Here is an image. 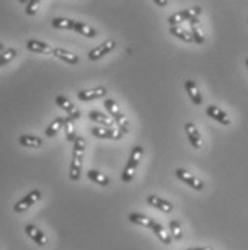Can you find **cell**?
Wrapping results in <instances>:
<instances>
[{"label":"cell","instance_id":"10","mask_svg":"<svg viewBox=\"0 0 248 250\" xmlns=\"http://www.w3.org/2000/svg\"><path fill=\"white\" fill-rule=\"evenodd\" d=\"M184 129H185V134H187V137H188V140H190V144H191L195 150H201L204 141H202V137H201V134H199L197 125L194 124V123H187V124L184 125Z\"/></svg>","mask_w":248,"mask_h":250},{"label":"cell","instance_id":"16","mask_svg":"<svg viewBox=\"0 0 248 250\" xmlns=\"http://www.w3.org/2000/svg\"><path fill=\"white\" fill-rule=\"evenodd\" d=\"M19 144L26 148H40L43 146V140L36 135H20L19 137Z\"/></svg>","mask_w":248,"mask_h":250},{"label":"cell","instance_id":"15","mask_svg":"<svg viewBox=\"0 0 248 250\" xmlns=\"http://www.w3.org/2000/svg\"><path fill=\"white\" fill-rule=\"evenodd\" d=\"M185 91H187L190 100H191V102H192L194 105H201V104H202V95H201V92H199L197 83H195L192 79H187V81H185Z\"/></svg>","mask_w":248,"mask_h":250},{"label":"cell","instance_id":"11","mask_svg":"<svg viewBox=\"0 0 248 250\" xmlns=\"http://www.w3.org/2000/svg\"><path fill=\"white\" fill-rule=\"evenodd\" d=\"M207 115L210 118H212L214 121L220 123L221 125H229L231 124V118L228 117V114L223 111L221 108H218L217 105H208L207 109H205Z\"/></svg>","mask_w":248,"mask_h":250},{"label":"cell","instance_id":"9","mask_svg":"<svg viewBox=\"0 0 248 250\" xmlns=\"http://www.w3.org/2000/svg\"><path fill=\"white\" fill-rule=\"evenodd\" d=\"M55 102H56V105L60 106V108L68 114V117H71L74 121L80 118V111L75 106L74 102H71V100H68L65 95H57V97L55 98Z\"/></svg>","mask_w":248,"mask_h":250},{"label":"cell","instance_id":"1","mask_svg":"<svg viewBox=\"0 0 248 250\" xmlns=\"http://www.w3.org/2000/svg\"><path fill=\"white\" fill-rule=\"evenodd\" d=\"M86 143L82 137H76L74 141V152H72V161L69 168V178L72 181H77L82 174V164H83V155H85Z\"/></svg>","mask_w":248,"mask_h":250},{"label":"cell","instance_id":"25","mask_svg":"<svg viewBox=\"0 0 248 250\" xmlns=\"http://www.w3.org/2000/svg\"><path fill=\"white\" fill-rule=\"evenodd\" d=\"M74 30L76 33H79L82 36H86V38H95L98 35L94 27H91V26L86 25V23H82V22H75Z\"/></svg>","mask_w":248,"mask_h":250},{"label":"cell","instance_id":"27","mask_svg":"<svg viewBox=\"0 0 248 250\" xmlns=\"http://www.w3.org/2000/svg\"><path fill=\"white\" fill-rule=\"evenodd\" d=\"M168 227H170V234L172 237V240H176L179 242L182 237H184V230H182V226L178 220H171L168 223Z\"/></svg>","mask_w":248,"mask_h":250},{"label":"cell","instance_id":"5","mask_svg":"<svg viewBox=\"0 0 248 250\" xmlns=\"http://www.w3.org/2000/svg\"><path fill=\"white\" fill-rule=\"evenodd\" d=\"M175 175H176V178L179 180V181H182V183H185L188 187H191V188H194V190H197V191H201V190H204V187H205V184H204V181L198 178L197 175H194L192 173H190L188 170H185V168H176L175 170Z\"/></svg>","mask_w":248,"mask_h":250},{"label":"cell","instance_id":"32","mask_svg":"<svg viewBox=\"0 0 248 250\" xmlns=\"http://www.w3.org/2000/svg\"><path fill=\"white\" fill-rule=\"evenodd\" d=\"M159 7H165L167 4H168V0H153Z\"/></svg>","mask_w":248,"mask_h":250},{"label":"cell","instance_id":"24","mask_svg":"<svg viewBox=\"0 0 248 250\" xmlns=\"http://www.w3.org/2000/svg\"><path fill=\"white\" fill-rule=\"evenodd\" d=\"M190 25H191V33H192V38H194V42L198 43V45H202L205 42V36L204 33L201 32L199 29V19L198 18H194L190 21Z\"/></svg>","mask_w":248,"mask_h":250},{"label":"cell","instance_id":"2","mask_svg":"<svg viewBox=\"0 0 248 250\" xmlns=\"http://www.w3.org/2000/svg\"><path fill=\"white\" fill-rule=\"evenodd\" d=\"M142 155H144V148L141 146H135L132 148L131 155H129V160H128L124 171H122V175H121L122 183H131L134 180V177L136 174V170L139 167V163H141Z\"/></svg>","mask_w":248,"mask_h":250},{"label":"cell","instance_id":"36","mask_svg":"<svg viewBox=\"0 0 248 250\" xmlns=\"http://www.w3.org/2000/svg\"><path fill=\"white\" fill-rule=\"evenodd\" d=\"M246 66H247V69H248V58L246 59Z\"/></svg>","mask_w":248,"mask_h":250},{"label":"cell","instance_id":"26","mask_svg":"<svg viewBox=\"0 0 248 250\" xmlns=\"http://www.w3.org/2000/svg\"><path fill=\"white\" fill-rule=\"evenodd\" d=\"M63 124H65V118H62V117H57L55 121H52V124L46 128V131H45V135L48 137V138H52V137H55L62 128H63Z\"/></svg>","mask_w":248,"mask_h":250},{"label":"cell","instance_id":"28","mask_svg":"<svg viewBox=\"0 0 248 250\" xmlns=\"http://www.w3.org/2000/svg\"><path fill=\"white\" fill-rule=\"evenodd\" d=\"M52 26L56 27V29L74 30L75 21H72V19H66V18H53V19H52Z\"/></svg>","mask_w":248,"mask_h":250},{"label":"cell","instance_id":"23","mask_svg":"<svg viewBox=\"0 0 248 250\" xmlns=\"http://www.w3.org/2000/svg\"><path fill=\"white\" fill-rule=\"evenodd\" d=\"M86 177L92 181V183H95V184H98V186H108L111 181H109V177L108 175H105L103 173H100L98 170H88L86 171Z\"/></svg>","mask_w":248,"mask_h":250},{"label":"cell","instance_id":"22","mask_svg":"<svg viewBox=\"0 0 248 250\" xmlns=\"http://www.w3.org/2000/svg\"><path fill=\"white\" fill-rule=\"evenodd\" d=\"M88 118L94 123L100 125H106V126H112L114 125V120L111 117H108L106 114H102L99 111H89Z\"/></svg>","mask_w":248,"mask_h":250},{"label":"cell","instance_id":"34","mask_svg":"<svg viewBox=\"0 0 248 250\" xmlns=\"http://www.w3.org/2000/svg\"><path fill=\"white\" fill-rule=\"evenodd\" d=\"M3 50H4V46H3V43H0V55H1Z\"/></svg>","mask_w":248,"mask_h":250},{"label":"cell","instance_id":"30","mask_svg":"<svg viewBox=\"0 0 248 250\" xmlns=\"http://www.w3.org/2000/svg\"><path fill=\"white\" fill-rule=\"evenodd\" d=\"M16 55H18V50L15 49V48H9V49L3 50L1 55H0V68L7 65Z\"/></svg>","mask_w":248,"mask_h":250},{"label":"cell","instance_id":"20","mask_svg":"<svg viewBox=\"0 0 248 250\" xmlns=\"http://www.w3.org/2000/svg\"><path fill=\"white\" fill-rule=\"evenodd\" d=\"M170 33H171L172 36H175L176 39L184 41V42H187V43H192V42H194L192 33L188 32V30H185V29H182V27H179V26H170Z\"/></svg>","mask_w":248,"mask_h":250},{"label":"cell","instance_id":"17","mask_svg":"<svg viewBox=\"0 0 248 250\" xmlns=\"http://www.w3.org/2000/svg\"><path fill=\"white\" fill-rule=\"evenodd\" d=\"M53 55H55L57 59H60V61H63V62H66V63H69V65H76V63H79V56L72 53V52H69V50H65L62 49V48H55V49H53Z\"/></svg>","mask_w":248,"mask_h":250},{"label":"cell","instance_id":"6","mask_svg":"<svg viewBox=\"0 0 248 250\" xmlns=\"http://www.w3.org/2000/svg\"><path fill=\"white\" fill-rule=\"evenodd\" d=\"M40 199H42V193H40L39 190H32L30 193L26 194L22 200H19L15 204L13 210H15L16 213H23L26 210H29L33 204H36Z\"/></svg>","mask_w":248,"mask_h":250},{"label":"cell","instance_id":"4","mask_svg":"<svg viewBox=\"0 0 248 250\" xmlns=\"http://www.w3.org/2000/svg\"><path fill=\"white\" fill-rule=\"evenodd\" d=\"M201 12H202V9L199 6L179 10V12H176V13L171 15L168 18V23H170V26H178L179 23H182V22H187V21L190 22L191 19L198 18L199 15H201Z\"/></svg>","mask_w":248,"mask_h":250},{"label":"cell","instance_id":"33","mask_svg":"<svg viewBox=\"0 0 248 250\" xmlns=\"http://www.w3.org/2000/svg\"><path fill=\"white\" fill-rule=\"evenodd\" d=\"M188 250H214L212 248H190Z\"/></svg>","mask_w":248,"mask_h":250},{"label":"cell","instance_id":"29","mask_svg":"<svg viewBox=\"0 0 248 250\" xmlns=\"http://www.w3.org/2000/svg\"><path fill=\"white\" fill-rule=\"evenodd\" d=\"M63 128H65V135H66V140L69 143H74L76 140V132H75V125H74V120L71 117H66L65 118V124H63Z\"/></svg>","mask_w":248,"mask_h":250},{"label":"cell","instance_id":"14","mask_svg":"<svg viewBox=\"0 0 248 250\" xmlns=\"http://www.w3.org/2000/svg\"><path fill=\"white\" fill-rule=\"evenodd\" d=\"M25 231H26V234H27V236H29V237L36 243V245H39V246H45V245L48 243V239H46L45 233H43L40 229H38L36 226L26 225Z\"/></svg>","mask_w":248,"mask_h":250},{"label":"cell","instance_id":"21","mask_svg":"<svg viewBox=\"0 0 248 250\" xmlns=\"http://www.w3.org/2000/svg\"><path fill=\"white\" fill-rule=\"evenodd\" d=\"M128 219H129V222H131V223H134V225L142 226V227H148V229H151L152 225L155 223V220H152L151 217L145 216V214H141V213H131Z\"/></svg>","mask_w":248,"mask_h":250},{"label":"cell","instance_id":"3","mask_svg":"<svg viewBox=\"0 0 248 250\" xmlns=\"http://www.w3.org/2000/svg\"><path fill=\"white\" fill-rule=\"evenodd\" d=\"M103 105H105L106 111L109 112L111 118H112V120L116 123V125L121 128V131H122V132H128V129H129V123H128V120H126L124 112L121 111V108L118 106L116 101L108 98V100L103 101Z\"/></svg>","mask_w":248,"mask_h":250},{"label":"cell","instance_id":"19","mask_svg":"<svg viewBox=\"0 0 248 250\" xmlns=\"http://www.w3.org/2000/svg\"><path fill=\"white\" fill-rule=\"evenodd\" d=\"M26 48H27V50L35 52V53H53V49L50 48L48 43L40 42V41H35V39L27 41Z\"/></svg>","mask_w":248,"mask_h":250},{"label":"cell","instance_id":"12","mask_svg":"<svg viewBox=\"0 0 248 250\" xmlns=\"http://www.w3.org/2000/svg\"><path fill=\"white\" fill-rule=\"evenodd\" d=\"M147 203H148L151 207H153V208H156V210H159L162 213H171L174 210L172 203H170V201L162 199V197H159V196H155V194L148 196L147 197Z\"/></svg>","mask_w":248,"mask_h":250},{"label":"cell","instance_id":"13","mask_svg":"<svg viewBox=\"0 0 248 250\" xmlns=\"http://www.w3.org/2000/svg\"><path fill=\"white\" fill-rule=\"evenodd\" d=\"M105 95H106V88L98 86V88H94V89H83V91H79L76 97H77V100L79 101L88 102V101L103 98Z\"/></svg>","mask_w":248,"mask_h":250},{"label":"cell","instance_id":"31","mask_svg":"<svg viewBox=\"0 0 248 250\" xmlns=\"http://www.w3.org/2000/svg\"><path fill=\"white\" fill-rule=\"evenodd\" d=\"M40 1H42V0H27V3H26V15L33 16V15L36 13V10H38Z\"/></svg>","mask_w":248,"mask_h":250},{"label":"cell","instance_id":"7","mask_svg":"<svg viewBox=\"0 0 248 250\" xmlns=\"http://www.w3.org/2000/svg\"><path fill=\"white\" fill-rule=\"evenodd\" d=\"M91 134L96 138H103V140H121L124 132L112 126H92Z\"/></svg>","mask_w":248,"mask_h":250},{"label":"cell","instance_id":"37","mask_svg":"<svg viewBox=\"0 0 248 250\" xmlns=\"http://www.w3.org/2000/svg\"><path fill=\"white\" fill-rule=\"evenodd\" d=\"M247 22H248V19H247Z\"/></svg>","mask_w":248,"mask_h":250},{"label":"cell","instance_id":"8","mask_svg":"<svg viewBox=\"0 0 248 250\" xmlns=\"http://www.w3.org/2000/svg\"><path fill=\"white\" fill-rule=\"evenodd\" d=\"M115 48H116V42L115 41H105L103 43L98 45L96 48L89 50L88 58H89V61H99L100 58L106 56L108 53H111Z\"/></svg>","mask_w":248,"mask_h":250},{"label":"cell","instance_id":"18","mask_svg":"<svg viewBox=\"0 0 248 250\" xmlns=\"http://www.w3.org/2000/svg\"><path fill=\"white\" fill-rule=\"evenodd\" d=\"M151 230L153 231V234L164 243V245H171L172 243V237H171V234L167 231V229H164V226L161 225V223H153L152 227H151Z\"/></svg>","mask_w":248,"mask_h":250},{"label":"cell","instance_id":"35","mask_svg":"<svg viewBox=\"0 0 248 250\" xmlns=\"http://www.w3.org/2000/svg\"><path fill=\"white\" fill-rule=\"evenodd\" d=\"M19 3H27V0H19Z\"/></svg>","mask_w":248,"mask_h":250}]
</instances>
